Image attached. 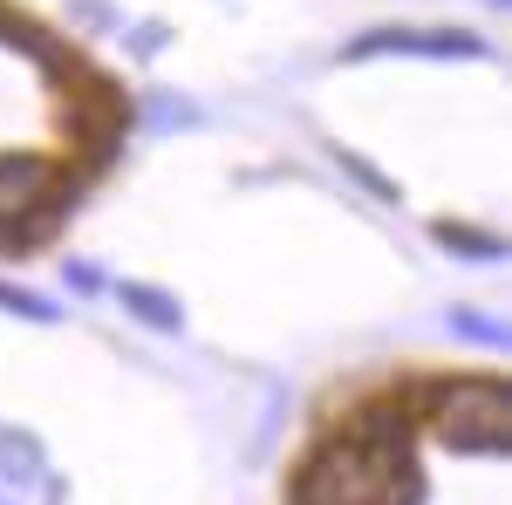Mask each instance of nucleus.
Wrapping results in <instances>:
<instances>
[{"mask_svg":"<svg viewBox=\"0 0 512 505\" xmlns=\"http://www.w3.org/2000/svg\"><path fill=\"white\" fill-rule=\"evenodd\" d=\"M424 478L403 451H369L355 437H328L294 471V505H417Z\"/></svg>","mask_w":512,"mask_h":505,"instance_id":"obj_1","label":"nucleus"},{"mask_svg":"<svg viewBox=\"0 0 512 505\" xmlns=\"http://www.w3.org/2000/svg\"><path fill=\"white\" fill-rule=\"evenodd\" d=\"M431 430L451 451H506L512 437V396L492 376H451V383H424L417 389Z\"/></svg>","mask_w":512,"mask_h":505,"instance_id":"obj_2","label":"nucleus"},{"mask_svg":"<svg viewBox=\"0 0 512 505\" xmlns=\"http://www.w3.org/2000/svg\"><path fill=\"white\" fill-rule=\"evenodd\" d=\"M62 171L41 151H0V239H28L62 212Z\"/></svg>","mask_w":512,"mask_h":505,"instance_id":"obj_3","label":"nucleus"},{"mask_svg":"<svg viewBox=\"0 0 512 505\" xmlns=\"http://www.w3.org/2000/svg\"><path fill=\"white\" fill-rule=\"evenodd\" d=\"M369 55H437V62H472L485 55V41L465 35V28H369V35L349 41V62H369Z\"/></svg>","mask_w":512,"mask_h":505,"instance_id":"obj_4","label":"nucleus"},{"mask_svg":"<svg viewBox=\"0 0 512 505\" xmlns=\"http://www.w3.org/2000/svg\"><path fill=\"white\" fill-rule=\"evenodd\" d=\"M342 437L369 444V451H403V458H410V410H403L396 396H376V403H362V410L349 417Z\"/></svg>","mask_w":512,"mask_h":505,"instance_id":"obj_5","label":"nucleus"},{"mask_svg":"<svg viewBox=\"0 0 512 505\" xmlns=\"http://www.w3.org/2000/svg\"><path fill=\"white\" fill-rule=\"evenodd\" d=\"M117 301H123V314H137V321H144V328H158V335H178V328H185L178 294H164V287H151V280H123Z\"/></svg>","mask_w":512,"mask_h":505,"instance_id":"obj_6","label":"nucleus"},{"mask_svg":"<svg viewBox=\"0 0 512 505\" xmlns=\"http://www.w3.org/2000/svg\"><path fill=\"white\" fill-rule=\"evenodd\" d=\"M35 478H41L35 437H21V430H0V485H7V492H28Z\"/></svg>","mask_w":512,"mask_h":505,"instance_id":"obj_7","label":"nucleus"},{"mask_svg":"<svg viewBox=\"0 0 512 505\" xmlns=\"http://www.w3.org/2000/svg\"><path fill=\"white\" fill-rule=\"evenodd\" d=\"M431 239H437V246H451V253H465V260H499V253H506V246H499L492 233H478V226H458V219H437Z\"/></svg>","mask_w":512,"mask_h":505,"instance_id":"obj_8","label":"nucleus"},{"mask_svg":"<svg viewBox=\"0 0 512 505\" xmlns=\"http://www.w3.org/2000/svg\"><path fill=\"white\" fill-rule=\"evenodd\" d=\"M0 308L14 314V321H41V328H48V321H62V308H48L35 287H14V280H0Z\"/></svg>","mask_w":512,"mask_h":505,"instance_id":"obj_9","label":"nucleus"},{"mask_svg":"<svg viewBox=\"0 0 512 505\" xmlns=\"http://www.w3.org/2000/svg\"><path fill=\"white\" fill-rule=\"evenodd\" d=\"M451 335L478 342V349H506V321H478V314H451Z\"/></svg>","mask_w":512,"mask_h":505,"instance_id":"obj_10","label":"nucleus"},{"mask_svg":"<svg viewBox=\"0 0 512 505\" xmlns=\"http://www.w3.org/2000/svg\"><path fill=\"white\" fill-rule=\"evenodd\" d=\"M151 123H192V110H185V103H158V110H151Z\"/></svg>","mask_w":512,"mask_h":505,"instance_id":"obj_11","label":"nucleus"},{"mask_svg":"<svg viewBox=\"0 0 512 505\" xmlns=\"http://www.w3.org/2000/svg\"><path fill=\"white\" fill-rule=\"evenodd\" d=\"M7 28H14V21H7V14H0V41H7Z\"/></svg>","mask_w":512,"mask_h":505,"instance_id":"obj_12","label":"nucleus"},{"mask_svg":"<svg viewBox=\"0 0 512 505\" xmlns=\"http://www.w3.org/2000/svg\"><path fill=\"white\" fill-rule=\"evenodd\" d=\"M485 7H506V0H485Z\"/></svg>","mask_w":512,"mask_h":505,"instance_id":"obj_13","label":"nucleus"},{"mask_svg":"<svg viewBox=\"0 0 512 505\" xmlns=\"http://www.w3.org/2000/svg\"><path fill=\"white\" fill-rule=\"evenodd\" d=\"M0 505H14V499H7V492H0Z\"/></svg>","mask_w":512,"mask_h":505,"instance_id":"obj_14","label":"nucleus"}]
</instances>
